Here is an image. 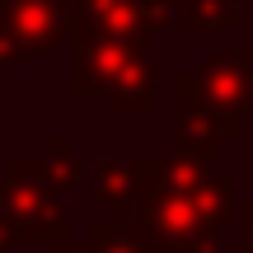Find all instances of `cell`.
<instances>
[{"label":"cell","instance_id":"cell-1","mask_svg":"<svg viewBox=\"0 0 253 253\" xmlns=\"http://www.w3.org/2000/svg\"><path fill=\"white\" fill-rule=\"evenodd\" d=\"M71 42H75V71L66 80V89L80 94H108L118 118H150L155 113V71L145 66V56L136 47L108 42L103 33L84 24H71Z\"/></svg>","mask_w":253,"mask_h":253},{"label":"cell","instance_id":"cell-2","mask_svg":"<svg viewBox=\"0 0 253 253\" xmlns=\"http://www.w3.org/2000/svg\"><path fill=\"white\" fill-rule=\"evenodd\" d=\"M192 75H197V89L207 108L216 113L220 131L235 136L253 113V52H216L192 66Z\"/></svg>","mask_w":253,"mask_h":253},{"label":"cell","instance_id":"cell-3","mask_svg":"<svg viewBox=\"0 0 253 253\" xmlns=\"http://www.w3.org/2000/svg\"><path fill=\"white\" fill-rule=\"evenodd\" d=\"M75 24L103 33L108 42L136 47L141 52L150 42V33H160L173 19V0H71Z\"/></svg>","mask_w":253,"mask_h":253},{"label":"cell","instance_id":"cell-4","mask_svg":"<svg viewBox=\"0 0 253 253\" xmlns=\"http://www.w3.org/2000/svg\"><path fill=\"white\" fill-rule=\"evenodd\" d=\"M0 24L24 52H52L71 38L75 5L71 0H0Z\"/></svg>","mask_w":253,"mask_h":253},{"label":"cell","instance_id":"cell-5","mask_svg":"<svg viewBox=\"0 0 253 253\" xmlns=\"http://www.w3.org/2000/svg\"><path fill=\"white\" fill-rule=\"evenodd\" d=\"M173 94H178V99H173V126H178L183 155L197 160V164H211V160H216V141L225 131H220L216 113H211L207 99H202L197 75H192V71H178V75H173Z\"/></svg>","mask_w":253,"mask_h":253},{"label":"cell","instance_id":"cell-6","mask_svg":"<svg viewBox=\"0 0 253 253\" xmlns=\"http://www.w3.org/2000/svg\"><path fill=\"white\" fill-rule=\"evenodd\" d=\"M239 0H173V28L202 33V28H235Z\"/></svg>","mask_w":253,"mask_h":253},{"label":"cell","instance_id":"cell-7","mask_svg":"<svg viewBox=\"0 0 253 253\" xmlns=\"http://www.w3.org/2000/svg\"><path fill=\"white\" fill-rule=\"evenodd\" d=\"M94 192H99L103 202H113L118 211H136V192H141L136 164H126V160H99V164H94Z\"/></svg>","mask_w":253,"mask_h":253},{"label":"cell","instance_id":"cell-8","mask_svg":"<svg viewBox=\"0 0 253 253\" xmlns=\"http://www.w3.org/2000/svg\"><path fill=\"white\" fill-rule=\"evenodd\" d=\"M24 56H28V52L9 38V28L0 24V71H19V66H24Z\"/></svg>","mask_w":253,"mask_h":253},{"label":"cell","instance_id":"cell-9","mask_svg":"<svg viewBox=\"0 0 253 253\" xmlns=\"http://www.w3.org/2000/svg\"><path fill=\"white\" fill-rule=\"evenodd\" d=\"M249 235H253V207H249Z\"/></svg>","mask_w":253,"mask_h":253},{"label":"cell","instance_id":"cell-10","mask_svg":"<svg viewBox=\"0 0 253 253\" xmlns=\"http://www.w3.org/2000/svg\"><path fill=\"white\" fill-rule=\"evenodd\" d=\"M239 5H253V0H239Z\"/></svg>","mask_w":253,"mask_h":253}]
</instances>
